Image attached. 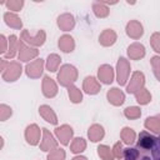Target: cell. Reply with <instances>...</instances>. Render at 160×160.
Returning a JSON list of instances; mask_svg holds the SVG:
<instances>
[{"label": "cell", "mask_w": 160, "mask_h": 160, "mask_svg": "<svg viewBox=\"0 0 160 160\" xmlns=\"http://www.w3.org/2000/svg\"><path fill=\"white\" fill-rule=\"evenodd\" d=\"M155 139H156V136H154V135H151V134H149L146 131H142L139 135V140H138L136 145L142 148V149H146V150L151 151V148H152V145L155 142Z\"/></svg>", "instance_id": "2"}, {"label": "cell", "mask_w": 160, "mask_h": 160, "mask_svg": "<svg viewBox=\"0 0 160 160\" xmlns=\"http://www.w3.org/2000/svg\"><path fill=\"white\" fill-rule=\"evenodd\" d=\"M122 160H152L151 151L142 149L140 146H132L124 149Z\"/></svg>", "instance_id": "1"}, {"label": "cell", "mask_w": 160, "mask_h": 160, "mask_svg": "<svg viewBox=\"0 0 160 160\" xmlns=\"http://www.w3.org/2000/svg\"><path fill=\"white\" fill-rule=\"evenodd\" d=\"M151 158L152 160H160V135L156 136L155 142L151 148Z\"/></svg>", "instance_id": "3"}]
</instances>
